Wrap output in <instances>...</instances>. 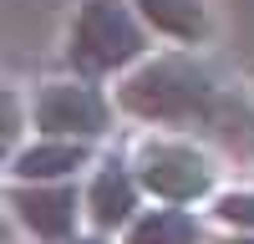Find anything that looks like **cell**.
I'll use <instances>...</instances> for the list:
<instances>
[{
  "mask_svg": "<svg viewBox=\"0 0 254 244\" xmlns=\"http://www.w3.org/2000/svg\"><path fill=\"white\" fill-rule=\"evenodd\" d=\"M36 127L46 137H81L92 142L112 127V102L97 92L92 76H56L36 92Z\"/></svg>",
  "mask_w": 254,
  "mask_h": 244,
  "instance_id": "277c9868",
  "label": "cell"
},
{
  "mask_svg": "<svg viewBox=\"0 0 254 244\" xmlns=\"http://www.w3.org/2000/svg\"><path fill=\"white\" fill-rule=\"evenodd\" d=\"M117 102L142 122L214 137L239 158L254 153V97L203 56L173 51L137 61V71H127L117 87Z\"/></svg>",
  "mask_w": 254,
  "mask_h": 244,
  "instance_id": "6da1fadb",
  "label": "cell"
},
{
  "mask_svg": "<svg viewBox=\"0 0 254 244\" xmlns=\"http://www.w3.org/2000/svg\"><path fill=\"white\" fill-rule=\"evenodd\" d=\"M137 193H142L137 168H127V163H102V173L87 188V219L102 234L107 229H127V224L137 219Z\"/></svg>",
  "mask_w": 254,
  "mask_h": 244,
  "instance_id": "8992f818",
  "label": "cell"
},
{
  "mask_svg": "<svg viewBox=\"0 0 254 244\" xmlns=\"http://www.w3.org/2000/svg\"><path fill=\"white\" fill-rule=\"evenodd\" d=\"M147 20L132 0H81L66 31V61L76 76H112L147 56Z\"/></svg>",
  "mask_w": 254,
  "mask_h": 244,
  "instance_id": "7a4b0ae2",
  "label": "cell"
},
{
  "mask_svg": "<svg viewBox=\"0 0 254 244\" xmlns=\"http://www.w3.org/2000/svg\"><path fill=\"white\" fill-rule=\"evenodd\" d=\"M87 158H92V148L81 137H41L10 158V178L15 183H56V178H71L76 168H87Z\"/></svg>",
  "mask_w": 254,
  "mask_h": 244,
  "instance_id": "52a82bcc",
  "label": "cell"
},
{
  "mask_svg": "<svg viewBox=\"0 0 254 244\" xmlns=\"http://www.w3.org/2000/svg\"><path fill=\"white\" fill-rule=\"evenodd\" d=\"M224 244H254V234L244 229V234H234V239H224Z\"/></svg>",
  "mask_w": 254,
  "mask_h": 244,
  "instance_id": "7c38bea8",
  "label": "cell"
},
{
  "mask_svg": "<svg viewBox=\"0 0 254 244\" xmlns=\"http://www.w3.org/2000/svg\"><path fill=\"white\" fill-rule=\"evenodd\" d=\"M81 203L87 198H76V188L66 178H56V183H15L10 188L15 219L46 244H71L76 239V219L87 214Z\"/></svg>",
  "mask_w": 254,
  "mask_h": 244,
  "instance_id": "5b68a950",
  "label": "cell"
},
{
  "mask_svg": "<svg viewBox=\"0 0 254 244\" xmlns=\"http://www.w3.org/2000/svg\"><path fill=\"white\" fill-rule=\"evenodd\" d=\"M71 244H112V239H102V234H87V239H71Z\"/></svg>",
  "mask_w": 254,
  "mask_h": 244,
  "instance_id": "8fae6325",
  "label": "cell"
},
{
  "mask_svg": "<svg viewBox=\"0 0 254 244\" xmlns=\"http://www.w3.org/2000/svg\"><path fill=\"white\" fill-rule=\"evenodd\" d=\"M214 214H219L224 224H234V229H249V234H254V193H249V188H239V193H224Z\"/></svg>",
  "mask_w": 254,
  "mask_h": 244,
  "instance_id": "30bf717a",
  "label": "cell"
},
{
  "mask_svg": "<svg viewBox=\"0 0 254 244\" xmlns=\"http://www.w3.org/2000/svg\"><path fill=\"white\" fill-rule=\"evenodd\" d=\"M198 219L183 209V203H163V209H147L127 224V244H198Z\"/></svg>",
  "mask_w": 254,
  "mask_h": 244,
  "instance_id": "9c48e42d",
  "label": "cell"
},
{
  "mask_svg": "<svg viewBox=\"0 0 254 244\" xmlns=\"http://www.w3.org/2000/svg\"><path fill=\"white\" fill-rule=\"evenodd\" d=\"M142 10V20L168 41H183V46H198L214 31V15H208L203 0H132Z\"/></svg>",
  "mask_w": 254,
  "mask_h": 244,
  "instance_id": "ba28073f",
  "label": "cell"
},
{
  "mask_svg": "<svg viewBox=\"0 0 254 244\" xmlns=\"http://www.w3.org/2000/svg\"><path fill=\"white\" fill-rule=\"evenodd\" d=\"M132 168L142 178V188L163 198V203H193L214 188V163H208L203 148L183 137H142Z\"/></svg>",
  "mask_w": 254,
  "mask_h": 244,
  "instance_id": "3957f363",
  "label": "cell"
}]
</instances>
